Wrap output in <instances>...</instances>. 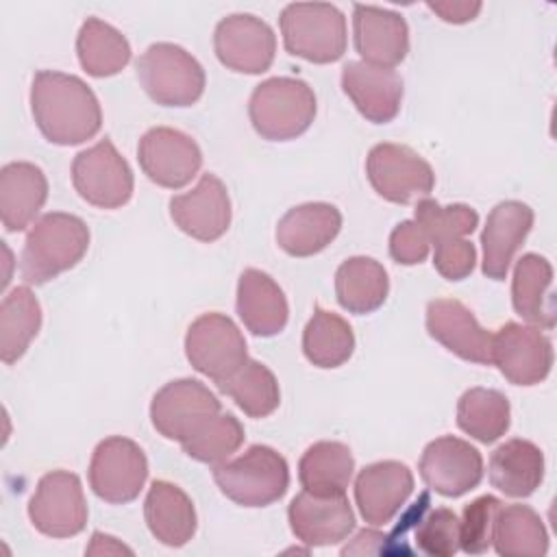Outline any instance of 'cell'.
Listing matches in <instances>:
<instances>
[{"label":"cell","instance_id":"15","mask_svg":"<svg viewBox=\"0 0 557 557\" xmlns=\"http://www.w3.org/2000/svg\"><path fill=\"white\" fill-rule=\"evenodd\" d=\"M420 476L440 496L457 498L483 479V457L466 440L444 435L426 444L420 457Z\"/></svg>","mask_w":557,"mask_h":557},{"label":"cell","instance_id":"4","mask_svg":"<svg viewBox=\"0 0 557 557\" xmlns=\"http://www.w3.org/2000/svg\"><path fill=\"white\" fill-rule=\"evenodd\" d=\"M220 492L242 507H268L283 498L289 487V468L281 453L255 444L235 459L213 468Z\"/></svg>","mask_w":557,"mask_h":557},{"label":"cell","instance_id":"10","mask_svg":"<svg viewBox=\"0 0 557 557\" xmlns=\"http://www.w3.org/2000/svg\"><path fill=\"white\" fill-rule=\"evenodd\" d=\"M366 174L374 191L396 205L426 198L435 185L433 168L409 146L376 144L366 159Z\"/></svg>","mask_w":557,"mask_h":557},{"label":"cell","instance_id":"45","mask_svg":"<svg viewBox=\"0 0 557 557\" xmlns=\"http://www.w3.org/2000/svg\"><path fill=\"white\" fill-rule=\"evenodd\" d=\"M385 540L376 529H363L352 537V544L342 548V555H374V553H385Z\"/></svg>","mask_w":557,"mask_h":557},{"label":"cell","instance_id":"27","mask_svg":"<svg viewBox=\"0 0 557 557\" xmlns=\"http://www.w3.org/2000/svg\"><path fill=\"white\" fill-rule=\"evenodd\" d=\"M150 533L165 546H185L198 527L191 498L170 481H154L144 500Z\"/></svg>","mask_w":557,"mask_h":557},{"label":"cell","instance_id":"34","mask_svg":"<svg viewBox=\"0 0 557 557\" xmlns=\"http://www.w3.org/2000/svg\"><path fill=\"white\" fill-rule=\"evenodd\" d=\"M41 329V307L35 294L20 285L0 305V357L7 366L15 363Z\"/></svg>","mask_w":557,"mask_h":557},{"label":"cell","instance_id":"42","mask_svg":"<svg viewBox=\"0 0 557 557\" xmlns=\"http://www.w3.org/2000/svg\"><path fill=\"white\" fill-rule=\"evenodd\" d=\"M433 265L446 281H461L470 276L476 263V250L474 244L466 237L446 239L440 244H433Z\"/></svg>","mask_w":557,"mask_h":557},{"label":"cell","instance_id":"38","mask_svg":"<svg viewBox=\"0 0 557 557\" xmlns=\"http://www.w3.org/2000/svg\"><path fill=\"white\" fill-rule=\"evenodd\" d=\"M244 444V426L233 413H215L191 437L181 442L183 453L200 463L218 466Z\"/></svg>","mask_w":557,"mask_h":557},{"label":"cell","instance_id":"14","mask_svg":"<svg viewBox=\"0 0 557 557\" xmlns=\"http://www.w3.org/2000/svg\"><path fill=\"white\" fill-rule=\"evenodd\" d=\"M137 159L144 174L168 189L185 187L202 165L198 144L183 131L154 126L139 139Z\"/></svg>","mask_w":557,"mask_h":557},{"label":"cell","instance_id":"33","mask_svg":"<svg viewBox=\"0 0 557 557\" xmlns=\"http://www.w3.org/2000/svg\"><path fill=\"white\" fill-rule=\"evenodd\" d=\"M492 544L503 557H540L548 553V533L529 505H500Z\"/></svg>","mask_w":557,"mask_h":557},{"label":"cell","instance_id":"35","mask_svg":"<svg viewBox=\"0 0 557 557\" xmlns=\"http://www.w3.org/2000/svg\"><path fill=\"white\" fill-rule=\"evenodd\" d=\"M355 350V333L350 324L322 307L313 309L302 331V352L318 368H339Z\"/></svg>","mask_w":557,"mask_h":557},{"label":"cell","instance_id":"9","mask_svg":"<svg viewBox=\"0 0 557 557\" xmlns=\"http://www.w3.org/2000/svg\"><path fill=\"white\" fill-rule=\"evenodd\" d=\"M148 479V459L139 444L113 435L102 440L89 461L91 492L111 505H124L139 496Z\"/></svg>","mask_w":557,"mask_h":557},{"label":"cell","instance_id":"17","mask_svg":"<svg viewBox=\"0 0 557 557\" xmlns=\"http://www.w3.org/2000/svg\"><path fill=\"white\" fill-rule=\"evenodd\" d=\"M292 533L307 546L344 542L355 529V513L346 494H313L302 490L287 509Z\"/></svg>","mask_w":557,"mask_h":557},{"label":"cell","instance_id":"37","mask_svg":"<svg viewBox=\"0 0 557 557\" xmlns=\"http://www.w3.org/2000/svg\"><path fill=\"white\" fill-rule=\"evenodd\" d=\"M218 387L250 418H265L281 403L276 376L268 366L255 359H246V363L228 379L218 383Z\"/></svg>","mask_w":557,"mask_h":557},{"label":"cell","instance_id":"40","mask_svg":"<svg viewBox=\"0 0 557 557\" xmlns=\"http://www.w3.org/2000/svg\"><path fill=\"white\" fill-rule=\"evenodd\" d=\"M416 546L431 557H453L459 550V518L446 507L426 511L416 520Z\"/></svg>","mask_w":557,"mask_h":557},{"label":"cell","instance_id":"5","mask_svg":"<svg viewBox=\"0 0 557 557\" xmlns=\"http://www.w3.org/2000/svg\"><path fill=\"white\" fill-rule=\"evenodd\" d=\"M278 24L285 50L294 57L311 63H333L346 52V17L333 4L292 2L283 9Z\"/></svg>","mask_w":557,"mask_h":557},{"label":"cell","instance_id":"8","mask_svg":"<svg viewBox=\"0 0 557 557\" xmlns=\"http://www.w3.org/2000/svg\"><path fill=\"white\" fill-rule=\"evenodd\" d=\"M185 355L194 370L215 383L228 379L246 359V339L237 324L224 313L198 315L185 335Z\"/></svg>","mask_w":557,"mask_h":557},{"label":"cell","instance_id":"25","mask_svg":"<svg viewBox=\"0 0 557 557\" xmlns=\"http://www.w3.org/2000/svg\"><path fill=\"white\" fill-rule=\"evenodd\" d=\"M237 315L252 335L272 337L287 324V298L270 274L248 268L237 283Z\"/></svg>","mask_w":557,"mask_h":557},{"label":"cell","instance_id":"18","mask_svg":"<svg viewBox=\"0 0 557 557\" xmlns=\"http://www.w3.org/2000/svg\"><path fill=\"white\" fill-rule=\"evenodd\" d=\"M174 224L198 242H215L231 226V198L215 174H202L191 191L170 200Z\"/></svg>","mask_w":557,"mask_h":557},{"label":"cell","instance_id":"44","mask_svg":"<svg viewBox=\"0 0 557 557\" xmlns=\"http://www.w3.org/2000/svg\"><path fill=\"white\" fill-rule=\"evenodd\" d=\"M426 7L437 13L444 22L450 24H466L474 20L481 11V2H426Z\"/></svg>","mask_w":557,"mask_h":557},{"label":"cell","instance_id":"11","mask_svg":"<svg viewBox=\"0 0 557 557\" xmlns=\"http://www.w3.org/2000/svg\"><path fill=\"white\" fill-rule=\"evenodd\" d=\"M220 411L218 396L196 379L165 383L150 403L152 426L172 442H185Z\"/></svg>","mask_w":557,"mask_h":557},{"label":"cell","instance_id":"30","mask_svg":"<svg viewBox=\"0 0 557 557\" xmlns=\"http://www.w3.org/2000/svg\"><path fill=\"white\" fill-rule=\"evenodd\" d=\"M389 292L385 268L372 257H350L335 272V296L342 309L366 315L376 311Z\"/></svg>","mask_w":557,"mask_h":557},{"label":"cell","instance_id":"24","mask_svg":"<svg viewBox=\"0 0 557 557\" xmlns=\"http://www.w3.org/2000/svg\"><path fill=\"white\" fill-rule=\"evenodd\" d=\"M342 228V213L329 202H305L289 209L276 224V244L292 257L324 250Z\"/></svg>","mask_w":557,"mask_h":557},{"label":"cell","instance_id":"28","mask_svg":"<svg viewBox=\"0 0 557 557\" xmlns=\"http://www.w3.org/2000/svg\"><path fill=\"white\" fill-rule=\"evenodd\" d=\"M553 265L535 252L516 261L511 278V302L516 313L537 329L555 326V302L550 294Z\"/></svg>","mask_w":557,"mask_h":557},{"label":"cell","instance_id":"31","mask_svg":"<svg viewBox=\"0 0 557 557\" xmlns=\"http://www.w3.org/2000/svg\"><path fill=\"white\" fill-rule=\"evenodd\" d=\"M352 472V453L342 442H315L298 461L300 485L313 494H346Z\"/></svg>","mask_w":557,"mask_h":557},{"label":"cell","instance_id":"43","mask_svg":"<svg viewBox=\"0 0 557 557\" xmlns=\"http://www.w3.org/2000/svg\"><path fill=\"white\" fill-rule=\"evenodd\" d=\"M429 248L431 244L416 220L400 222L389 235V255L396 263H403V265L422 263L429 255Z\"/></svg>","mask_w":557,"mask_h":557},{"label":"cell","instance_id":"39","mask_svg":"<svg viewBox=\"0 0 557 557\" xmlns=\"http://www.w3.org/2000/svg\"><path fill=\"white\" fill-rule=\"evenodd\" d=\"M416 222L424 231L429 244H440L470 235L479 226V213L463 202L442 207L426 196L416 205Z\"/></svg>","mask_w":557,"mask_h":557},{"label":"cell","instance_id":"32","mask_svg":"<svg viewBox=\"0 0 557 557\" xmlns=\"http://www.w3.org/2000/svg\"><path fill=\"white\" fill-rule=\"evenodd\" d=\"M76 54L81 67L89 76L104 78L126 67L131 61V44L111 24L98 17H87L76 37Z\"/></svg>","mask_w":557,"mask_h":557},{"label":"cell","instance_id":"36","mask_svg":"<svg viewBox=\"0 0 557 557\" xmlns=\"http://www.w3.org/2000/svg\"><path fill=\"white\" fill-rule=\"evenodd\" d=\"M511 407L505 394L487 387H472L457 403V426L470 437L492 444L509 429Z\"/></svg>","mask_w":557,"mask_h":557},{"label":"cell","instance_id":"22","mask_svg":"<svg viewBox=\"0 0 557 557\" xmlns=\"http://www.w3.org/2000/svg\"><path fill=\"white\" fill-rule=\"evenodd\" d=\"M342 89L368 122L385 124L400 111L403 78L394 70L348 61L342 67Z\"/></svg>","mask_w":557,"mask_h":557},{"label":"cell","instance_id":"19","mask_svg":"<svg viewBox=\"0 0 557 557\" xmlns=\"http://www.w3.org/2000/svg\"><path fill=\"white\" fill-rule=\"evenodd\" d=\"M426 331L446 350L463 361L492 366V333L455 298H435L426 305Z\"/></svg>","mask_w":557,"mask_h":557},{"label":"cell","instance_id":"29","mask_svg":"<svg viewBox=\"0 0 557 557\" xmlns=\"http://www.w3.org/2000/svg\"><path fill=\"white\" fill-rule=\"evenodd\" d=\"M490 483L511 498L531 496L544 479V455L529 440L513 437L490 457Z\"/></svg>","mask_w":557,"mask_h":557},{"label":"cell","instance_id":"2","mask_svg":"<svg viewBox=\"0 0 557 557\" xmlns=\"http://www.w3.org/2000/svg\"><path fill=\"white\" fill-rule=\"evenodd\" d=\"M89 248L87 224L72 213L41 215L26 235L20 255V274L28 285H44L74 268Z\"/></svg>","mask_w":557,"mask_h":557},{"label":"cell","instance_id":"6","mask_svg":"<svg viewBox=\"0 0 557 557\" xmlns=\"http://www.w3.org/2000/svg\"><path fill=\"white\" fill-rule=\"evenodd\" d=\"M135 67L144 91L161 107H189L205 91L202 65L176 44H152Z\"/></svg>","mask_w":557,"mask_h":557},{"label":"cell","instance_id":"26","mask_svg":"<svg viewBox=\"0 0 557 557\" xmlns=\"http://www.w3.org/2000/svg\"><path fill=\"white\" fill-rule=\"evenodd\" d=\"M48 198V181L39 165L11 161L0 170V218L9 233L24 231Z\"/></svg>","mask_w":557,"mask_h":557},{"label":"cell","instance_id":"12","mask_svg":"<svg viewBox=\"0 0 557 557\" xmlns=\"http://www.w3.org/2000/svg\"><path fill=\"white\" fill-rule=\"evenodd\" d=\"M33 527L48 537L78 535L87 524V503L81 479L67 470L44 474L28 503Z\"/></svg>","mask_w":557,"mask_h":557},{"label":"cell","instance_id":"3","mask_svg":"<svg viewBox=\"0 0 557 557\" xmlns=\"http://www.w3.org/2000/svg\"><path fill=\"white\" fill-rule=\"evenodd\" d=\"M248 115L252 128L268 141H289L302 135L315 117V94L300 81L274 76L255 87Z\"/></svg>","mask_w":557,"mask_h":557},{"label":"cell","instance_id":"46","mask_svg":"<svg viewBox=\"0 0 557 557\" xmlns=\"http://www.w3.org/2000/svg\"><path fill=\"white\" fill-rule=\"evenodd\" d=\"M85 553H87V555H122V553L133 555V550H131L128 546H124L122 542H117L113 535H104V533H100V531H96V533L91 535V542H89V546L85 548Z\"/></svg>","mask_w":557,"mask_h":557},{"label":"cell","instance_id":"23","mask_svg":"<svg viewBox=\"0 0 557 557\" xmlns=\"http://www.w3.org/2000/svg\"><path fill=\"white\" fill-rule=\"evenodd\" d=\"M533 226V209L520 200L498 202L483 226L481 270L492 281H505L509 265Z\"/></svg>","mask_w":557,"mask_h":557},{"label":"cell","instance_id":"13","mask_svg":"<svg viewBox=\"0 0 557 557\" xmlns=\"http://www.w3.org/2000/svg\"><path fill=\"white\" fill-rule=\"evenodd\" d=\"M492 366L513 385H537L550 374L553 344L537 326L507 322L492 335Z\"/></svg>","mask_w":557,"mask_h":557},{"label":"cell","instance_id":"21","mask_svg":"<svg viewBox=\"0 0 557 557\" xmlns=\"http://www.w3.org/2000/svg\"><path fill=\"white\" fill-rule=\"evenodd\" d=\"M413 492L411 470L394 459L366 466L355 479V503L370 527L389 522Z\"/></svg>","mask_w":557,"mask_h":557},{"label":"cell","instance_id":"41","mask_svg":"<svg viewBox=\"0 0 557 557\" xmlns=\"http://www.w3.org/2000/svg\"><path fill=\"white\" fill-rule=\"evenodd\" d=\"M496 496H479L463 507L459 520V548L468 555H481L490 548L494 535V520L500 509Z\"/></svg>","mask_w":557,"mask_h":557},{"label":"cell","instance_id":"16","mask_svg":"<svg viewBox=\"0 0 557 557\" xmlns=\"http://www.w3.org/2000/svg\"><path fill=\"white\" fill-rule=\"evenodd\" d=\"M213 48L222 65L242 74H263L276 52L274 30L250 13H233L218 22Z\"/></svg>","mask_w":557,"mask_h":557},{"label":"cell","instance_id":"20","mask_svg":"<svg viewBox=\"0 0 557 557\" xmlns=\"http://www.w3.org/2000/svg\"><path fill=\"white\" fill-rule=\"evenodd\" d=\"M352 37L363 63L376 67L392 70L409 52V28L405 17L383 7L355 4Z\"/></svg>","mask_w":557,"mask_h":557},{"label":"cell","instance_id":"1","mask_svg":"<svg viewBox=\"0 0 557 557\" xmlns=\"http://www.w3.org/2000/svg\"><path fill=\"white\" fill-rule=\"evenodd\" d=\"M30 111L41 135L59 146L83 144L102 126V111L91 87L65 72L39 70L33 76Z\"/></svg>","mask_w":557,"mask_h":557},{"label":"cell","instance_id":"7","mask_svg":"<svg viewBox=\"0 0 557 557\" xmlns=\"http://www.w3.org/2000/svg\"><path fill=\"white\" fill-rule=\"evenodd\" d=\"M78 196L98 209H117L133 196V170L109 137L78 152L72 161Z\"/></svg>","mask_w":557,"mask_h":557}]
</instances>
